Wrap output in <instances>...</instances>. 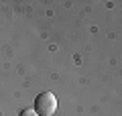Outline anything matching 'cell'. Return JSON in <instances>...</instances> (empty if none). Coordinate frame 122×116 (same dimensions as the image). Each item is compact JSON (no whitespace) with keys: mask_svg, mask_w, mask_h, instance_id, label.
<instances>
[{"mask_svg":"<svg viewBox=\"0 0 122 116\" xmlns=\"http://www.w3.org/2000/svg\"><path fill=\"white\" fill-rule=\"evenodd\" d=\"M18 116H37V112H35V108H25V110H20Z\"/></svg>","mask_w":122,"mask_h":116,"instance_id":"7a4b0ae2","label":"cell"},{"mask_svg":"<svg viewBox=\"0 0 122 116\" xmlns=\"http://www.w3.org/2000/svg\"><path fill=\"white\" fill-rule=\"evenodd\" d=\"M35 112L37 116H53L57 112V98L51 92H43L35 100Z\"/></svg>","mask_w":122,"mask_h":116,"instance_id":"6da1fadb","label":"cell"}]
</instances>
